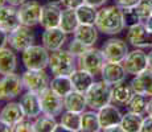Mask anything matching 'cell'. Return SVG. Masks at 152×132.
<instances>
[{"instance_id":"obj_12","label":"cell","mask_w":152,"mask_h":132,"mask_svg":"<svg viewBox=\"0 0 152 132\" xmlns=\"http://www.w3.org/2000/svg\"><path fill=\"white\" fill-rule=\"evenodd\" d=\"M102 52H103L106 61L122 62L126 58V55L128 54L130 49H128L127 41L116 39V37H111L107 41H104L103 46H102Z\"/></svg>"},{"instance_id":"obj_26","label":"cell","mask_w":152,"mask_h":132,"mask_svg":"<svg viewBox=\"0 0 152 132\" xmlns=\"http://www.w3.org/2000/svg\"><path fill=\"white\" fill-rule=\"evenodd\" d=\"M98 28L95 25H90V24H80L78 28L75 29V32L73 33L74 39L80 40L81 42H83L85 45L93 46L98 40Z\"/></svg>"},{"instance_id":"obj_4","label":"cell","mask_w":152,"mask_h":132,"mask_svg":"<svg viewBox=\"0 0 152 132\" xmlns=\"http://www.w3.org/2000/svg\"><path fill=\"white\" fill-rule=\"evenodd\" d=\"M49 57L50 53L44 45H32L25 49L21 54V61L25 69L39 70L46 69L49 66Z\"/></svg>"},{"instance_id":"obj_47","label":"cell","mask_w":152,"mask_h":132,"mask_svg":"<svg viewBox=\"0 0 152 132\" xmlns=\"http://www.w3.org/2000/svg\"><path fill=\"white\" fill-rule=\"evenodd\" d=\"M147 115H151L152 116V96L148 101V108H147Z\"/></svg>"},{"instance_id":"obj_41","label":"cell","mask_w":152,"mask_h":132,"mask_svg":"<svg viewBox=\"0 0 152 132\" xmlns=\"http://www.w3.org/2000/svg\"><path fill=\"white\" fill-rule=\"evenodd\" d=\"M8 32H5L4 29H1L0 28V49H3V48H5L7 46V44H8Z\"/></svg>"},{"instance_id":"obj_17","label":"cell","mask_w":152,"mask_h":132,"mask_svg":"<svg viewBox=\"0 0 152 132\" xmlns=\"http://www.w3.org/2000/svg\"><path fill=\"white\" fill-rule=\"evenodd\" d=\"M61 9L58 3H50L42 5V11H41V17H40V25L44 29H49V28H56L60 25V20H61Z\"/></svg>"},{"instance_id":"obj_6","label":"cell","mask_w":152,"mask_h":132,"mask_svg":"<svg viewBox=\"0 0 152 132\" xmlns=\"http://www.w3.org/2000/svg\"><path fill=\"white\" fill-rule=\"evenodd\" d=\"M34 32L32 26H27L20 24L8 34V45L16 52H24L29 46L34 44Z\"/></svg>"},{"instance_id":"obj_43","label":"cell","mask_w":152,"mask_h":132,"mask_svg":"<svg viewBox=\"0 0 152 132\" xmlns=\"http://www.w3.org/2000/svg\"><path fill=\"white\" fill-rule=\"evenodd\" d=\"M10 131H12V125L8 124L3 119H0V132H10Z\"/></svg>"},{"instance_id":"obj_40","label":"cell","mask_w":152,"mask_h":132,"mask_svg":"<svg viewBox=\"0 0 152 132\" xmlns=\"http://www.w3.org/2000/svg\"><path fill=\"white\" fill-rule=\"evenodd\" d=\"M142 132H152V116L147 115L143 118V123H142Z\"/></svg>"},{"instance_id":"obj_28","label":"cell","mask_w":152,"mask_h":132,"mask_svg":"<svg viewBox=\"0 0 152 132\" xmlns=\"http://www.w3.org/2000/svg\"><path fill=\"white\" fill-rule=\"evenodd\" d=\"M81 131H83V132L102 131L99 118H98V111L86 110L81 114Z\"/></svg>"},{"instance_id":"obj_10","label":"cell","mask_w":152,"mask_h":132,"mask_svg":"<svg viewBox=\"0 0 152 132\" xmlns=\"http://www.w3.org/2000/svg\"><path fill=\"white\" fill-rule=\"evenodd\" d=\"M122 65L128 75H138L139 73L148 69V55L143 49L134 48V50L128 52L126 58L122 61Z\"/></svg>"},{"instance_id":"obj_16","label":"cell","mask_w":152,"mask_h":132,"mask_svg":"<svg viewBox=\"0 0 152 132\" xmlns=\"http://www.w3.org/2000/svg\"><path fill=\"white\" fill-rule=\"evenodd\" d=\"M20 104L24 111L25 116L29 119H36L42 114L41 111V102H40V94L34 91H28L23 94L20 98Z\"/></svg>"},{"instance_id":"obj_21","label":"cell","mask_w":152,"mask_h":132,"mask_svg":"<svg viewBox=\"0 0 152 132\" xmlns=\"http://www.w3.org/2000/svg\"><path fill=\"white\" fill-rule=\"evenodd\" d=\"M19 25H20V19H19L17 8L10 4L4 5L0 9V28L10 33Z\"/></svg>"},{"instance_id":"obj_8","label":"cell","mask_w":152,"mask_h":132,"mask_svg":"<svg viewBox=\"0 0 152 132\" xmlns=\"http://www.w3.org/2000/svg\"><path fill=\"white\" fill-rule=\"evenodd\" d=\"M23 85L24 89L28 91H34V93H41L46 87H49L50 83V78H49L48 73L45 69H39V70H29L25 69V71L21 74Z\"/></svg>"},{"instance_id":"obj_7","label":"cell","mask_w":152,"mask_h":132,"mask_svg":"<svg viewBox=\"0 0 152 132\" xmlns=\"http://www.w3.org/2000/svg\"><path fill=\"white\" fill-rule=\"evenodd\" d=\"M126 41L132 48H151L152 46V33L147 29L144 23H138L131 26H127Z\"/></svg>"},{"instance_id":"obj_29","label":"cell","mask_w":152,"mask_h":132,"mask_svg":"<svg viewBox=\"0 0 152 132\" xmlns=\"http://www.w3.org/2000/svg\"><path fill=\"white\" fill-rule=\"evenodd\" d=\"M49 87H50L56 94L62 96V98L66 96L69 93L73 91V85H72L70 75H54V77L50 79Z\"/></svg>"},{"instance_id":"obj_49","label":"cell","mask_w":152,"mask_h":132,"mask_svg":"<svg viewBox=\"0 0 152 132\" xmlns=\"http://www.w3.org/2000/svg\"><path fill=\"white\" fill-rule=\"evenodd\" d=\"M4 5H7V0H0V9H1Z\"/></svg>"},{"instance_id":"obj_44","label":"cell","mask_w":152,"mask_h":132,"mask_svg":"<svg viewBox=\"0 0 152 132\" xmlns=\"http://www.w3.org/2000/svg\"><path fill=\"white\" fill-rule=\"evenodd\" d=\"M103 131H106V132H123V130H122V127H121V124L111 125V127H107V128H104Z\"/></svg>"},{"instance_id":"obj_19","label":"cell","mask_w":152,"mask_h":132,"mask_svg":"<svg viewBox=\"0 0 152 132\" xmlns=\"http://www.w3.org/2000/svg\"><path fill=\"white\" fill-rule=\"evenodd\" d=\"M134 95H135V91H134L132 86L131 83H126V81L111 86V102L116 106L127 107Z\"/></svg>"},{"instance_id":"obj_13","label":"cell","mask_w":152,"mask_h":132,"mask_svg":"<svg viewBox=\"0 0 152 132\" xmlns=\"http://www.w3.org/2000/svg\"><path fill=\"white\" fill-rule=\"evenodd\" d=\"M17 11H19L20 24L27 26H34L40 24L42 5L39 1H25L17 8Z\"/></svg>"},{"instance_id":"obj_23","label":"cell","mask_w":152,"mask_h":132,"mask_svg":"<svg viewBox=\"0 0 152 132\" xmlns=\"http://www.w3.org/2000/svg\"><path fill=\"white\" fill-rule=\"evenodd\" d=\"M23 118H25V114L23 111L20 102H10L3 106V108L0 110V119H3L11 125L16 124Z\"/></svg>"},{"instance_id":"obj_35","label":"cell","mask_w":152,"mask_h":132,"mask_svg":"<svg viewBox=\"0 0 152 132\" xmlns=\"http://www.w3.org/2000/svg\"><path fill=\"white\" fill-rule=\"evenodd\" d=\"M132 8H134V11H135V13L138 15L139 20L142 23H144L145 20L152 15L150 0H140L139 4H136L135 7H132Z\"/></svg>"},{"instance_id":"obj_33","label":"cell","mask_w":152,"mask_h":132,"mask_svg":"<svg viewBox=\"0 0 152 132\" xmlns=\"http://www.w3.org/2000/svg\"><path fill=\"white\" fill-rule=\"evenodd\" d=\"M148 101H150V96L135 93V95L132 96L130 103L127 104V110L131 111V112H135V114H139V115L144 116L145 114H147Z\"/></svg>"},{"instance_id":"obj_9","label":"cell","mask_w":152,"mask_h":132,"mask_svg":"<svg viewBox=\"0 0 152 132\" xmlns=\"http://www.w3.org/2000/svg\"><path fill=\"white\" fill-rule=\"evenodd\" d=\"M40 94V102H41V111L42 114L49 116H60L62 110H65L64 106V98L56 94L50 87H46Z\"/></svg>"},{"instance_id":"obj_48","label":"cell","mask_w":152,"mask_h":132,"mask_svg":"<svg viewBox=\"0 0 152 132\" xmlns=\"http://www.w3.org/2000/svg\"><path fill=\"white\" fill-rule=\"evenodd\" d=\"M147 55H148V67L152 70V49L147 53Z\"/></svg>"},{"instance_id":"obj_24","label":"cell","mask_w":152,"mask_h":132,"mask_svg":"<svg viewBox=\"0 0 152 132\" xmlns=\"http://www.w3.org/2000/svg\"><path fill=\"white\" fill-rule=\"evenodd\" d=\"M16 50H13L12 48H3L0 49V74H11L15 73L17 69V55Z\"/></svg>"},{"instance_id":"obj_3","label":"cell","mask_w":152,"mask_h":132,"mask_svg":"<svg viewBox=\"0 0 152 132\" xmlns=\"http://www.w3.org/2000/svg\"><path fill=\"white\" fill-rule=\"evenodd\" d=\"M87 107L90 110H101L106 104L111 103V86L103 81L94 82L85 93Z\"/></svg>"},{"instance_id":"obj_46","label":"cell","mask_w":152,"mask_h":132,"mask_svg":"<svg viewBox=\"0 0 152 132\" xmlns=\"http://www.w3.org/2000/svg\"><path fill=\"white\" fill-rule=\"evenodd\" d=\"M144 25L147 26V29H148V31H150L151 33H152V15H151V16L148 17V19L144 21Z\"/></svg>"},{"instance_id":"obj_27","label":"cell","mask_w":152,"mask_h":132,"mask_svg":"<svg viewBox=\"0 0 152 132\" xmlns=\"http://www.w3.org/2000/svg\"><path fill=\"white\" fill-rule=\"evenodd\" d=\"M80 25L77 17V12L75 9H70V8H64L62 13H61V20H60V28L65 32L66 34H73L75 29Z\"/></svg>"},{"instance_id":"obj_1","label":"cell","mask_w":152,"mask_h":132,"mask_svg":"<svg viewBox=\"0 0 152 132\" xmlns=\"http://www.w3.org/2000/svg\"><path fill=\"white\" fill-rule=\"evenodd\" d=\"M95 26L101 33L107 34V36H115V34L122 33L127 28L124 23L123 9L116 4L101 7V9L98 11Z\"/></svg>"},{"instance_id":"obj_51","label":"cell","mask_w":152,"mask_h":132,"mask_svg":"<svg viewBox=\"0 0 152 132\" xmlns=\"http://www.w3.org/2000/svg\"><path fill=\"white\" fill-rule=\"evenodd\" d=\"M150 3H151V12H152V0H150Z\"/></svg>"},{"instance_id":"obj_31","label":"cell","mask_w":152,"mask_h":132,"mask_svg":"<svg viewBox=\"0 0 152 132\" xmlns=\"http://www.w3.org/2000/svg\"><path fill=\"white\" fill-rule=\"evenodd\" d=\"M60 124L68 132H78L81 131V114L73 112V111L65 110L60 115Z\"/></svg>"},{"instance_id":"obj_36","label":"cell","mask_w":152,"mask_h":132,"mask_svg":"<svg viewBox=\"0 0 152 132\" xmlns=\"http://www.w3.org/2000/svg\"><path fill=\"white\" fill-rule=\"evenodd\" d=\"M87 48H89V46L85 45L83 42H81V41L77 40V39H73L68 45V50L72 53L73 55H75L77 58L80 57L81 54H83V53L87 50Z\"/></svg>"},{"instance_id":"obj_18","label":"cell","mask_w":152,"mask_h":132,"mask_svg":"<svg viewBox=\"0 0 152 132\" xmlns=\"http://www.w3.org/2000/svg\"><path fill=\"white\" fill-rule=\"evenodd\" d=\"M122 116H123V114L121 112V110L113 102L106 104L104 107H102L101 110H98V118H99L102 131L107 127H111V125L121 124Z\"/></svg>"},{"instance_id":"obj_38","label":"cell","mask_w":152,"mask_h":132,"mask_svg":"<svg viewBox=\"0 0 152 132\" xmlns=\"http://www.w3.org/2000/svg\"><path fill=\"white\" fill-rule=\"evenodd\" d=\"M61 4L64 8H70V9H77L85 4V0H61Z\"/></svg>"},{"instance_id":"obj_34","label":"cell","mask_w":152,"mask_h":132,"mask_svg":"<svg viewBox=\"0 0 152 132\" xmlns=\"http://www.w3.org/2000/svg\"><path fill=\"white\" fill-rule=\"evenodd\" d=\"M58 123L56 122L54 116H49L44 114L42 116H37L33 122L34 132H54Z\"/></svg>"},{"instance_id":"obj_32","label":"cell","mask_w":152,"mask_h":132,"mask_svg":"<svg viewBox=\"0 0 152 132\" xmlns=\"http://www.w3.org/2000/svg\"><path fill=\"white\" fill-rule=\"evenodd\" d=\"M77 12V17L80 24H90V25H95L97 21V16H98V11L95 7L90 4H82L81 7H78L75 9Z\"/></svg>"},{"instance_id":"obj_5","label":"cell","mask_w":152,"mask_h":132,"mask_svg":"<svg viewBox=\"0 0 152 132\" xmlns=\"http://www.w3.org/2000/svg\"><path fill=\"white\" fill-rule=\"evenodd\" d=\"M77 62L80 69L86 70V71L91 73L93 75H98L101 74L103 65L106 63V58H104L102 49L90 46V48H87V50L83 54H81L77 58Z\"/></svg>"},{"instance_id":"obj_25","label":"cell","mask_w":152,"mask_h":132,"mask_svg":"<svg viewBox=\"0 0 152 132\" xmlns=\"http://www.w3.org/2000/svg\"><path fill=\"white\" fill-rule=\"evenodd\" d=\"M64 106H65V110H68V111L82 114L87 108V102H86L85 93H80V91L73 90L66 96H64Z\"/></svg>"},{"instance_id":"obj_20","label":"cell","mask_w":152,"mask_h":132,"mask_svg":"<svg viewBox=\"0 0 152 132\" xmlns=\"http://www.w3.org/2000/svg\"><path fill=\"white\" fill-rule=\"evenodd\" d=\"M131 86H132L134 91L143 95L152 96V70L148 67L144 71L139 73L138 75H134L131 79Z\"/></svg>"},{"instance_id":"obj_30","label":"cell","mask_w":152,"mask_h":132,"mask_svg":"<svg viewBox=\"0 0 152 132\" xmlns=\"http://www.w3.org/2000/svg\"><path fill=\"white\" fill-rule=\"evenodd\" d=\"M143 115L131 112L127 110V112L123 114L121 120V127L123 132H139L142 128V123H143Z\"/></svg>"},{"instance_id":"obj_39","label":"cell","mask_w":152,"mask_h":132,"mask_svg":"<svg viewBox=\"0 0 152 132\" xmlns=\"http://www.w3.org/2000/svg\"><path fill=\"white\" fill-rule=\"evenodd\" d=\"M114 1H115V4L118 5V7H121L122 9H124V8L135 7L136 4H139L140 0H114Z\"/></svg>"},{"instance_id":"obj_22","label":"cell","mask_w":152,"mask_h":132,"mask_svg":"<svg viewBox=\"0 0 152 132\" xmlns=\"http://www.w3.org/2000/svg\"><path fill=\"white\" fill-rule=\"evenodd\" d=\"M94 77L91 73L86 71L83 69H77L70 74V79H72V85H73V90L75 91H80V93H86L87 89L94 83Z\"/></svg>"},{"instance_id":"obj_37","label":"cell","mask_w":152,"mask_h":132,"mask_svg":"<svg viewBox=\"0 0 152 132\" xmlns=\"http://www.w3.org/2000/svg\"><path fill=\"white\" fill-rule=\"evenodd\" d=\"M31 131H33V122L27 116L12 125V132H31Z\"/></svg>"},{"instance_id":"obj_11","label":"cell","mask_w":152,"mask_h":132,"mask_svg":"<svg viewBox=\"0 0 152 132\" xmlns=\"http://www.w3.org/2000/svg\"><path fill=\"white\" fill-rule=\"evenodd\" d=\"M24 85L23 79L16 73L5 74L0 78V101H11L21 94Z\"/></svg>"},{"instance_id":"obj_42","label":"cell","mask_w":152,"mask_h":132,"mask_svg":"<svg viewBox=\"0 0 152 132\" xmlns=\"http://www.w3.org/2000/svg\"><path fill=\"white\" fill-rule=\"evenodd\" d=\"M107 1H109V0H85L86 4H90V5H93V7H95V8L103 7Z\"/></svg>"},{"instance_id":"obj_2","label":"cell","mask_w":152,"mask_h":132,"mask_svg":"<svg viewBox=\"0 0 152 132\" xmlns=\"http://www.w3.org/2000/svg\"><path fill=\"white\" fill-rule=\"evenodd\" d=\"M49 69L53 75H70L78 67L77 57L73 55L68 49H58L50 53Z\"/></svg>"},{"instance_id":"obj_15","label":"cell","mask_w":152,"mask_h":132,"mask_svg":"<svg viewBox=\"0 0 152 132\" xmlns=\"http://www.w3.org/2000/svg\"><path fill=\"white\" fill-rule=\"evenodd\" d=\"M66 36H68V34H66L60 26L44 29L42 36H41L42 45L45 46L49 52L58 50V49H61L64 45H65Z\"/></svg>"},{"instance_id":"obj_50","label":"cell","mask_w":152,"mask_h":132,"mask_svg":"<svg viewBox=\"0 0 152 132\" xmlns=\"http://www.w3.org/2000/svg\"><path fill=\"white\" fill-rule=\"evenodd\" d=\"M50 3H58V4H61V0H49Z\"/></svg>"},{"instance_id":"obj_14","label":"cell","mask_w":152,"mask_h":132,"mask_svg":"<svg viewBox=\"0 0 152 132\" xmlns=\"http://www.w3.org/2000/svg\"><path fill=\"white\" fill-rule=\"evenodd\" d=\"M127 71L122 65V62H111L106 61L103 65V69L101 71V78L103 82H106L110 86L118 85L121 82H124L127 78Z\"/></svg>"},{"instance_id":"obj_45","label":"cell","mask_w":152,"mask_h":132,"mask_svg":"<svg viewBox=\"0 0 152 132\" xmlns=\"http://www.w3.org/2000/svg\"><path fill=\"white\" fill-rule=\"evenodd\" d=\"M27 1V0H7V3L10 5H13V7H20L21 4H24V3Z\"/></svg>"}]
</instances>
